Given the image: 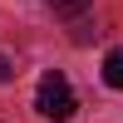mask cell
Listing matches in <instances>:
<instances>
[{
  "mask_svg": "<svg viewBox=\"0 0 123 123\" xmlns=\"http://www.w3.org/2000/svg\"><path fill=\"white\" fill-rule=\"evenodd\" d=\"M39 5H49L54 15H64V20H79V15H89L94 0H39Z\"/></svg>",
  "mask_w": 123,
  "mask_h": 123,
  "instance_id": "cell-3",
  "label": "cell"
},
{
  "mask_svg": "<svg viewBox=\"0 0 123 123\" xmlns=\"http://www.w3.org/2000/svg\"><path fill=\"white\" fill-rule=\"evenodd\" d=\"M104 84L108 89H123V49H108L104 54Z\"/></svg>",
  "mask_w": 123,
  "mask_h": 123,
  "instance_id": "cell-2",
  "label": "cell"
},
{
  "mask_svg": "<svg viewBox=\"0 0 123 123\" xmlns=\"http://www.w3.org/2000/svg\"><path fill=\"white\" fill-rule=\"evenodd\" d=\"M10 74H15V64H10V59H5V54H0V84H5V79H10Z\"/></svg>",
  "mask_w": 123,
  "mask_h": 123,
  "instance_id": "cell-4",
  "label": "cell"
},
{
  "mask_svg": "<svg viewBox=\"0 0 123 123\" xmlns=\"http://www.w3.org/2000/svg\"><path fill=\"white\" fill-rule=\"evenodd\" d=\"M74 108H79V104H74L69 79L59 74V69H44V74H39V89H35V113L64 123V118H74Z\"/></svg>",
  "mask_w": 123,
  "mask_h": 123,
  "instance_id": "cell-1",
  "label": "cell"
}]
</instances>
